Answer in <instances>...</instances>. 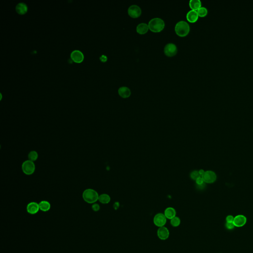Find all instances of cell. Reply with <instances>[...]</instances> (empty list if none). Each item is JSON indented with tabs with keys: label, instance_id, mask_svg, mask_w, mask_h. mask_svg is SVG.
<instances>
[{
	"label": "cell",
	"instance_id": "1",
	"mask_svg": "<svg viewBox=\"0 0 253 253\" xmlns=\"http://www.w3.org/2000/svg\"><path fill=\"white\" fill-rule=\"evenodd\" d=\"M82 197L86 202L89 204H94L99 200V195L95 190L88 189L84 191Z\"/></svg>",
	"mask_w": 253,
	"mask_h": 253
},
{
	"label": "cell",
	"instance_id": "2",
	"mask_svg": "<svg viewBox=\"0 0 253 253\" xmlns=\"http://www.w3.org/2000/svg\"><path fill=\"white\" fill-rule=\"evenodd\" d=\"M148 26L151 31L159 32L164 28L165 22L160 18H154L149 21Z\"/></svg>",
	"mask_w": 253,
	"mask_h": 253
},
{
	"label": "cell",
	"instance_id": "3",
	"mask_svg": "<svg viewBox=\"0 0 253 253\" xmlns=\"http://www.w3.org/2000/svg\"><path fill=\"white\" fill-rule=\"evenodd\" d=\"M175 29L177 35L181 37H185L189 32V25L186 21L181 20L176 24Z\"/></svg>",
	"mask_w": 253,
	"mask_h": 253
},
{
	"label": "cell",
	"instance_id": "4",
	"mask_svg": "<svg viewBox=\"0 0 253 253\" xmlns=\"http://www.w3.org/2000/svg\"><path fill=\"white\" fill-rule=\"evenodd\" d=\"M23 173L26 175H31L35 172L36 169L34 162L30 160H26L23 162L21 166Z\"/></svg>",
	"mask_w": 253,
	"mask_h": 253
},
{
	"label": "cell",
	"instance_id": "5",
	"mask_svg": "<svg viewBox=\"0 0 253 253\" xmlns=\"http://www.w3.org/2000/svg\"><path fill=\"white\" fill-rule=\"evenodd\" d=\"M167 218L163 213H158L153 219V223L156 227L161 228L164 227L167 223Z\"/></svg>",
	"mask_w": 253,
	"mask_h": 253
},
{
	"label": "cell",
	"instance_id": "6",
	"mask_svg": "<svg viewBox=\"0 0 253 253\" xmlns=\"http://www.w3.org/2000/svg\"><path fill=\"white\" fill-rule=\"evenodd\" d=\"M204 182L207 184H212L216 181V175L213 171H207L202 176Z\"/></svg>",
	"mask_w": 253,
	"mask_h": 253
},
{
	"label": "cell",
	"instance_id": "7",
	"mask_svg": "<svg viewBox=\"0 0 253 253\" xmlns=\"http://www.w3.org/2000/svg\"><path fill=\"white\" fill-rule=\"evenodd\" d=\"M164 53L168 56H173L177 54V47L173 43H168L165 46Z\"/></svg>",
	"mask_w": 253,
	"mask_h": 253
},
{
	"label": "cell",
	"instance_id": "8",
	"mask_svg": "<svg viewBox=\"0 0 253 253\" xmlns=\"http://www.w3.org/2000/svg\"><path fill=\"white\" fill-rule=\"evenodd\" d=\"M128 13L130 17L137 18L141 16L142 14V10L138 6L133 5L130 6L128 9Z\"/></svg>",
	"mask_w": 253,
	"mask_h": 253
},
{
	"label": "cell",
	"instance_id": "9",
	"mask_svg": "<svg viewBox=\"0 0 253 253\" xmlns=\"http://www.w3.org/2000/svg\"><path fill=\"white\" fill-rule=\"evenodd\" d=\"M157 233L158 238L162 240H166L170 236L169 230L165 226L159 228L157 230Z\"/></svg>",
	"mask_w": 253,
	"mask_h": 253
},
{
	"label": "cell",
	"instance_id": "10",
	"mask_svg": "<svg viewBox=\"0 0 253 253\" xmlns=\"http://www.w3.org/2000/svg\"><path fill=\"white\" fill-rule=\"evenodd\" d=\"M70 56L71 60L76 63H81L82 62L84 58L83 53L79 50L73 51L71 53Z\"/></svg>",
	"mask_w": 253,
	"mask_h": 253
},
{
	"label": "cell",
	"instance_id": "11",
	"mask_svg": "<svg viewBox=\"0 0 253 253\" xmlns=\"http://www.w3.org/2000/svg\"><path fill=\"white\" fill-rule=\"evenodd\" d=\"M40 210L39 205L37 203L32 202L27 205V212L31 215L37 214Z\"/></svg>",
	"mask_w": 253,
	"mask_h": 253
},
{
	"label": "cell",
	"instance_id": "12",
	"mask_svg": "<svg viewBox=\"0 0 253 253\" xmlns=\"http://www.w3.org/2000/svg\"><path fill=\"white\" fill-rule=\"evenodd\" d=\"M246 223V218L243 215H238L234 218L233 223L234 226L237 227H242Z\"/></svg>",
	"mask_w": 253,
	"mask_h": 253
},
{
	"label": "cell",
	"instance_id": "13",
	"mask_svg": "<svg viewBox=\"0 0 253 253\" xmlns=\"http://www.w3.org/2000/svg\"><path fill=\"white\" fill-rule=\"evenodd\" d=\"M198 14L196 10H190L186 14V18L190 22H195L198 19Z\"/></svg>",
	"mask_w": 253,
	"mask_h": 253
},
{
	"label": "cell",
	"instance_id": "14",
	"mask_svg": "<svg viewBox=\"0 0 253 253\" xmlns=\"http://www.w3.org/2000/svg\"><path fill=\"white\" fill-rule=\"evenodd\" d=\"M164 214L167 219L171 220L176 216L177 212L173 208L168 207L165 210Z\"/></svg>",
	"mask_w": 253,
	"mask_h": 253
},
{
	"label": "cell",
	"instance_id": "15",
	"mask_svg": "<svg viewBox=\"0 0 253 253\" xmlns=\"http://www.w3.org/2000/svg\"><path fill=\"white\" fill-rule=\"evenodd\" d=\"M118 93L122 98H127L130 96L131 91L129 88L126 87H121L118 90Z\"/></svg>",
	"mask_w": 253,
	"mask_h": 253
},
{
	"label": "cell",
	"instance_id": "16",
	"mask_svg": "<svg viewBox=\"0 0 253 253\" xmlns=\"http://www.w3.org/2000/svg\"><path fill=\"white\" fill-rule=\"evenodd\" d=\"M15 10L18 14H24L27 12L28 7L25 3H20L17 5L15 7Z\"/></svg>",
	"mask_w": 253,
	"mask_h": 253
},
{
	"label": "cell",
	"instance_id": "17",
	"mask_svg": "<svg viewBox=\"0 0 253 253\" xmlns=\"http://www.w3.org/2000/svg\"><path fill=\"white\" fill-rule=\"evenodd\" d=\"M149 28L148 24L145 23H139L137 26V31L140 34H144L148 31Z\"/></svg>",
	"mask_w": 253,
	"mask_h": 253
},
{
	"label": "cell",
	"instance_id": "18",
	"mask_svg": "<svg viewBox=\"0 0 253 253\" xmlns=\"http://www.w3.org/2000/svg\"><path fill=\"white\" fill-rule=\"evenodd\" d=\"M39 205L40 210L44 212L49 211L51 209V204L49 203V202L46 201V200H43L42 201H41L39 203Z\"/></svg>",
	"mask_w": 253,
	"mask_h": 253
},
{
	"label": "cell",
	"instance_id": "19",
	"mask_svg": "<svg viewBox=\"0 0 253 253\" xmlns=\"http://www.w3.org/2000/svg\"><path fill=\"white\" fill-rule=\"evenodd\" d=\"M189 6L192 10H198L201 7V2L200 0H190L189 2Z\"/></svg>",
	"mask_w": 253,
	"mask_h": 253
},
{
	"label": "cell",
	"instance_id": "20",
	"mask_svg": "<svg viewBox=\"0 0 253 253\" xmlns=\"http://www.w3.org/2000/svg\"><path fill=\"white\" fill-rule=\"evenodd\" d=\"M99 201L102 204H108L111 201V198L107 194H102L101 195H99Z\"/></svg>",
	"mask_w": 253,
	"mask_h": 253
},
{
	"label": "cell",
	"instance_id": "21",
	"mask_svg": "<svg viewBox=\"0 0 253 253\" xmlns=\"http://www.w3.org/2000/svg\"><path fill=\"white\" fill-rule=\"evenodd\" d=\"M181 223V220L178 216H175L172 219L170 220V224L172 227L177 228L180 226Z\"/></svg>",
	"mask_w": 253,
	"mask_h": 253
},
{
	"label": "cell",
	"instance_id": "22",
	"mask_svg": "<svg viewBox=\"0 0 253 253\" xmlns=\"http://www.w3.org/2000/svg\"><path fill=\"white\" fill-rule=\"evenodd\" d=\"M28 160L30 161L34 162L38 158V154L36 151H31L28 155Z\"/></svg>",
	"mask_w": 253,
	"mask_h": 253
},
{
	"label": "cell",
	"instance_id": "23",
	"mask_svg": "<svg viewBox=\"0 0 253 253\" xmlns=\"http://www.w3.org/2000/svg\"><path fill=\"white\" fill-rule=\"evenodd\" d=\"M197 12L199 17H206L208 14L207 9L205 7H201L199 8Z\"/></svg>",
	"mask_w": 253,
	"mask_h": 253
},
{
	"label": "cell",
	"instance_id": "24",
	"mask_svg": "<svg viewBox=\"0 0 253 253\" xmlns=\"http://www.w3.org/2000/svg\"><path fill=\"white\" fill-rule=\"evenodd\" d=\"M200 177V175H199L198 171H193L190 173V177H191V179H193V180H195V181H196V179H197L198 177Z\"/></svg>",
	"mask_w": 253,
	"mask_h": 253
},
{
	"label": "cell",
	"instance_id": "25",
	"mask_svg": "<svg viewBox=\"0 0 253 253\" xmlns=\"http://www.w3.org/2000/svg\"><path fill=\"white\" fill-rule=\"evenodd\" d=\"M196 183L198 185H203L204 184V180L203 179L202 176H200L199 177H198L196 180Z\"/></svg>",
	"mask_w": 253,
	"mask_h": 253
},
{
	"label": "cell",
	"instance_id": "26",
	"mask_svg": "<svg viewBox=\"0 0 253 253\" xmlns=\"http://www.w3.org/2000/svg\"><path fill=\"white\" fill-rule=\"evenodd\" d=\"M91 208H92V210L94 211L98 212L100 210V206L99 205V204L94 203V204H92Z\"/></svg>",
	"mask_w": 253,
	"mask_h": 253
},
{
	"label": "cell",
	"instance_id": "27",
	"mask_svg": "<svg viewBox=\"0 0 253 253\" xmlns=\"http://www.w3.org/2000/svg\"><path fill=\"white\" fill-rule=\"evenodd\" d=\"M226 227L228 229H232L234 228V225L233 223H227Z\"/></svg>",
	"mask_w": 253,
	"mask_h": 253
},
{
	"label": "cell",
	"instance_id": "28",
	"mask_svg": "<svg viewBox=\"0 0 253 253\" xmlns=\"http://www.w3.org/2000/svg\"><path fill=\"white\" fill-rule=\"evenodd\" d=\"M234 218L233 216H227V223H233Z\"/></svg>",
	"mask_w": 253,
	"mask_h": 253
},
{
	"label": "cell",
	"instance_id": "29",
	"mask_svg": "<svg viewBox=\"0 0 253 253\" xmlns=\"http://www.w3.org/2000/svg\"><path fill=\"white\" fill-rule=\"evenodd\" d=\"M100 60L102 62H105V61L107 60V56H105V55H102V56H100Z\"/></svg>",
	"mask_w": 253,
	"mask_h": 253
},
{
	"label": "cell",
	"instance_id": "30",
	"mask_svg": "<svg viewBox=\"0 0 253 253\" xmlns=\"http://www.w3.org/2000/svg\"><path fill=\"white\" fill-rule=\"evenodd\" d=\"M119 207V203L118 202H116L114 203V206H113V208H114V209L115 210H117L118 209V208Z\"/></svg>",
	"mask_w": 253,
	"mask_h": 253
},
{
	"label": "cell",
	"instance_id": "31",
	"mask_svg": "<svg viewBox=\"0 0 253 253\" xmlns=\"http://www.w3.org/2000/svg\"><path fill=\"white\" fill-rule=\"evenodd\" d=\"M198 172L200 176H202L203 175V174H204V173H205V171H204L203 170H202V169L201 170H199Z\"/></svg>",
	"mask_w": 253,
	"mask_h": 253
}]
</instances>
